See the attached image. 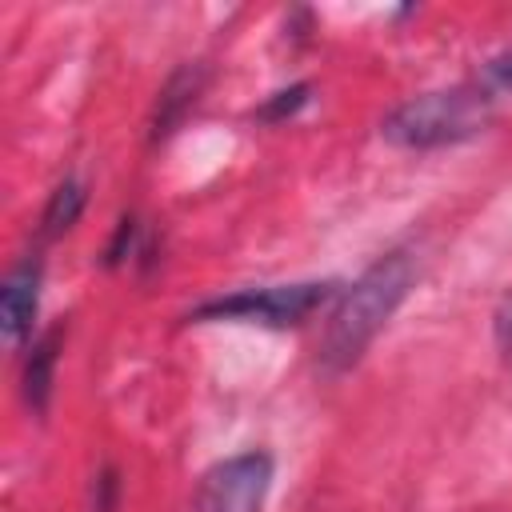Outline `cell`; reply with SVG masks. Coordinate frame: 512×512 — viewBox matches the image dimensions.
Wrapping results in <instances>:
<instances>
[{"instance_id": "obj_13", "label": "cell", "mask_w": 512, "mask_h": 512, "mask_svg": "<svg viewBox=\"0 0 512 512\" xmlns=\"http://www.w3.org/2000/svg\"><path fill=\"white\" fill-rule=\"evenodd\" d=\"M488 84L492 88H512V48L488 60Z\"/></svg>"}, {"instance_id": "obj_11", "label": "cell", "mask_w": 512, "mask_h": 512, "mask_svg": "<svg viewBox=\"0 0 512 512\" xmlns=\"http://www.w3.org/2000/svg\"><path fill=\"white\" fill-rule=\"evenodd\" d=\"M120 508V468L104 464L88 484V512H116Z\"/></svg>"}, {"instance_id": "obj_2", "label": "cell", "mask_w": 512, "mask_h": 512, "mask_svg": "<svg viewBox=\"0 0 512 512\" xmlns=\"http://www.w3.org/2000/svg\"><path fill=\"white\" fill-rule=\"evenodd\" d=\"M492 116H496L492 84L464 80L400 100L380 120V136L400 152H432L480 136L492 124Z\"/></svg>"}, {"instance_id": "obj_9", "label": "cell", "mask_w": 512, "mask_h": 512, "mask_svg": "<svg viewBox=\"0 0 512 512\" xmlns=\"http://www.w3.org/2000/svg\"><path fill=\"white\" fill-rule=\"evenodd\" d=\"M136 256H144V232H140V220L128 212V216L116 220V232H112V240H108L100 264H104V268H124V264H132Z\"/></svg>"}, {"instance_id": "obj_3", "label": "cell", "mask_w": 512, "mask_h": 512, "mask_svg": "<svg viewBox=\"0 0 512 512\" xmlns=\"http://www.w3.org/2000/svg\"><path fill=\"white\" fill-rule=\"evenodd\" d=\"M340 280H292V284H260L236 288L224 296H208L188 308L192 324H256V328H296L316 316L324 304L340 296Z\"/></svg>"}, {"instance_id": "obj_1", "label": "cell", "mask_w": 512, "mask_h": 512, "mask_svg": "<svg viewBox=\"0 0 512 512\" xmlns=\"http://www.w3.org/2000/svg\"><path fill=\"white\" fill-rule=\"evenodd\" d=\"M416 284H420V256L412 248H388L384 256H376L332 300V312L316 344V368L324 376H344L348 368H356Z\"/></svg>"}, {"instance_id": "obj_5", "label": "cell", "mask_w": 512, "mask_h": 512, "mask_svg": "<svg viewBox=\"0 0 512 512\" xmlns=\"http://www.w3.org/2000/svg\"><path fill=\"white\" fill-rule=\"evenodd\" d=\"M40 292H44V256L36 248L12 264L0 288V332L8 348L32 344V328L40 316Z\"/></svg>"}, {"instance_id": "obj_8", "label": "cell", "mask_w": 512, "mask_h": 512, "mask_svg": "<svg viewBox=\"0 0 512 512\" xmlns=\"http://www.w3.org/2000/svg\"><path fill=\"white\" fill-rule=\"evenodd\" d=\"M84 204H88V184H84L80 176H64V180L48 192V200H44V208H40L36 236H40L44 244H48V240H60L64 232L76 228V220L84 216Z\"/></svg>"}, {"instance_id": "obj_10", "label": "cell", "mask_w": 512, "mask_h": 512, "mask_svg": "<svg viewBox=\"0 0 512 512\" xmlns=\"http://www.w3.org/2000/svg\"><path fill=\"white\" fill-rule=\"evenodd\" d=\"M308 100H312V84H308V80H296V84H288V88H276V92L256 108V120H260V124H284V120H292Z\"/></svg>"}, {"instance_id": "obj_7", "label": "cell", "mask_w": 512, "mask_h": 512, "mask_svg": "<svg viewBox=\"0 0 512 512\" xmlns=\"http://www.w3.org/2000/svg\"><path fill=\"white\" fill-rule=\"evenodd\" d=\"M64 336H68V328H64V324H52L48 332L32 336V344H28V352H24L20 396H24V404H28L32 416H44L48 404H52L56 364H60V352H64Z\"/></svg>"}, {"instance_id": "obj_4", "label": "cell", "mask_w": 512, "mask_h": 512, "mask_svg": "<svg viewBox=\"0 0 512 512\" xmlns=\"http://www.w3.org/2000/svg\"><path fill=\"white\" fill-rule=\"evenodd\" d=\"M276 480V456L268 448H244L200 472L188 512H264Z\"/></svg>"}, {"instance_id": "obj_6", "label": "cell", "mask_w": 512, "mask_h": 512, "mask_svg": "<svg viewBox=\"0 0 512 512\" xmlns=\"http://www.w3.org/2000/svg\"><path fill=\"white\" fill-rule=\"evenodd\" d=\"M204 80H208L204 64H180V68L164 80V88H160V96H156V108H152V120H148V144H152V148L164 144V140L188 120V112L196 108V100H200V92H204Z\"/></svg>"}, {"instance_id": "obj_12", "label": "cell", "mask_w": 512, "mask_h": 512, "mask_svg": "<svg viewBox=\"0 0 512 512\" xmlns=\"http://www.w3.org/2000/svg\"><path fill=\"white\" fill-rule=\"evenodd\" d=\"M492 324H496V340H500V348L512 356V292L500 300V308H496Z\"/></svg>"}]
</instances>
